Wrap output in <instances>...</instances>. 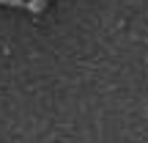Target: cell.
<instances>
[{"instance_id": "1", "label": "cell", "mask_w": 148, "mask_h": 143, "mask_svg": "<svg viewBox=\"0 0 148 143\" xmlns=\"http://www.w3.org/2000/svg\"><path fill=\"white\" fill-rule=\"evenodd\" d=\"M47 3H49V0H27V3H25V8H30L33 14H41V11L47 8Z\"/></svg>"}]
</instances>
